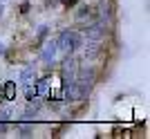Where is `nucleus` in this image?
I'll return each mask as SVG.
<instances>
[{"mask_svg":"<svg viewBox=\"0 0 150 139\" xmlns=\"http://www.w3.org/2000/svg\"><path fill=\"white\" fill-rule=\"evenodd\" d=\"M65 5H74V2H79V0H63Z\"/></svg>","mask_w":150,"mask_h":139,"instance_id":"obj_8","label":"nucleus"},{"mask_svg":"<svg viewBox=\"0 0 150 139\" xmlns=\"http://www.w3.org/2000/svg\"><path fill=\"white\" fill-rule=\"evenodd\" d=\"M20 133H23V137H29L31 128H29V126H23V128H20Z\"/></svg>","mask_w":150,"mask_h":139,"instance_id":"obj_7","label":"nucleus"},{"mask_svg":"<svg viewBox=\"0 0 150 139\" xmlns=\"http://www.w3.org/2000/svg\"><path fill=\"white\" fill-rule=\"evenodd\" d=\"M81 45H83V36L79 32H65L61 36V47H63V50H67V52L79 50Z\"/></svg>","mask_w":150,"mask_h":139,"instance_id":"obj_1","label":"nucleus"},{"mask_svg":"<svg viewBox=\"0 0 150 139\" xmlns=\"http://www.w3.org/2000/svg\"><path fill=\"white\" fill-rule=\"evenodd\" d=\"M31 76H34V67H27L25 72H23V81H25V83H31Z\"/></svg>","mask_w":150,"mask_h":139,"instance_id":"obj_5","label":"nucleus"},{"mask_svg":"<svg viewBox=\"0 0 150 139\" xmlns=\"http://www.w3.org/2000/svg\"><path fill=\"white\" fill-rule=\"evenodd\" d=\"M54 52H56V43H50V47L45 50L43 58H45V61H50V58H54Z\"/></svg>","mask_w":150,"mask_h":139,"instance_id":"obj_4","label":"nucleus"},{"mask_svg":"<svg viewBox=\"0 0 150 139\" xmlns=\"http://www.w3.org/2000/svg\"><path fill=\"white\" fill-rule=\"evenodd\" d=\"M85 34H88L90 38H101V34H103V27H101V23H96V25H92V27H90V29H88V32H85Z\"/></svg>","mask_w":150,"mask_h":139,"instance_id":"obj_2","label":"nucleus"},{"mask_svg":"<svg viewBox=\"0 0 150 139\" xmlns=\"http://www.w3.org/2000/svg\"><path fill=\"white\" fill-rule=\"evenodd\" d=\"M13 96H16V85L9 81V83L5 85V99H13Z\"/></svg>","mask_w":150,"mask_h":139,"instance_id":"obj_3","label":"nucleus"},{"mask_svg":"<svg viewBox=\"0 0 150 139\" xmlns=\"http://www.w3.org/2000/svg\"><path fill=\"white\" fill-rule=\"evenodd\" d=\"M92 11V7H81V9H79V13H76V18L81 20V18H85V16H88V13Z\"/></svg>","mask_w":150,"mask_h":139,"instance_id":"obj_6","label":"nucleus"}]
</instances>
